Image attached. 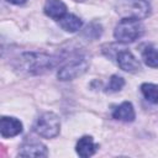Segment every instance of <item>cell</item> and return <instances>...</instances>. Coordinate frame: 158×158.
<instances>
[{"label":"cell","mask_w":158,"mask_h":158,"mask_svg":"<svg viewBox=\"0 0 158 158\" xmlns=\"http://www.w3.org/2000/svg\"><path fill=\"white\" fill-rule=\"evenodd\" d=\"M43 11L48 17L59 20L67 14V5L62 0H47Z\"/></svg>","instance_id":"11"},{"label":"cell","mask_w":158,"mask_h":158,"mask_svg":"<svg viewBox=\"0 0 158 158\" xmlns=\"http://www.w3.org/2000/svg\"><path fill=\"white\" fill-rule=\"evenodd\" d=\"M98 148L99 146L94 142L91 136H83L81 138H79V141L75 144V151L81 158L91 157Z\"/></svg>","instance_id":"10"},{"label":"cell","mask_w":158,"mask_h":158,"mask_svg":"<svg viewBox=\"0 0 158 158\" xmlns=\"http://www.w3.org/2000/svg\"><path fill=\"white\" fill-rule=\"evenodd\" d=\"M112 117L123 122H132L136 117L133 105L130 101H123L112 110Z\"/></svg>","instance_id":"9"},{"label":"cell","mask_w":158,"mask_h":158,"mask_svg":"<svg viewBox=\"0 0 158 158\" xmlns=\"http://www.w3.org/2000/svg\"><path fill=\"white\" fill-rule=\"evenodd\" d=\"M116 62L122 70L128 73H135L141 69L138 59L128 49H118L116 52Z\"/></svg>","instance_id":"6"},{"label":"cell","mask_w":158,"mask_h":158,"mask_svg":"<svg viewBox=\"0 0 158 158\" xmlns=\"http://www.w3.org/2000/svg\"><path fill=\"white\" fill-rule=\"evenodd\" d=\"M144 32V27L138 19L135 17H123L116 25L114 31V37L117 42L131 43L138 40Z\"/></svg>","instance_id":"2"},{"label":"cell","mask_w":158,"mask_h":158,"mask_svg":"<svg viewBox=\"0 0 158 158\" xmlns=\"http://www.w3.org/2000/svg\"><path fill=\"white\" fill-rule=\"evenodd\" d=\"M142 59L146 65L151 68H158V49L147 47L142 51Z\"/></svg>","instance_id":"14"},{"label":"cell","mask_w":158,"mask_h":158,"mask_svg":"<svg viewBox=\"0 0 158 158\" xmlns=\"http://www.w3.org/2000/svg\"><path fill=\"white\" fill-rule=\"evenodd\" d=\"M125 85V80L120 75H111V78L109 79V83L106 85V91L107 93H116V91H120Z\"/></svg>","instance_id":"15"},{"label":"cell","mask_w":158,"mask_h":158,"mask_svg":"<svg viewBox=\"0 0 158 158\" xmlns=\"http://www.w3.org/2000/svg\"><path fill=\"white\" fill-rule=\"evenodd\" d=\"M75 1H83V0H75Z\"/></svg>","instance_id":"18"},{"label":"cell","mask_w":158,"mask_h":158,"mask_svg":"<svg viewBox=\"0 0 158 158\" xmlns=\"http://www.w3.org/2000/svg\"><path fill=\"white\" fill-rule=\"evenodd\" d=\"M89 68V59L86 56L79 54L73 57L70 60L64 63L57 73V77L59 80H73L80 75H83Z\"/></svg>","instance_id":"3"},{"label":"cell","mask_w":158,"mask_h":158,"mask_svg":"<svg viewBox=\"0 0 158 158\" xmlns=\"http://www.w3.org/2000/svg\"><path fill=\"white\" fill-rule=\"evenodd\" d=\"M22 132V122L16 117L2 116L0 120V133L4 138H10Z\"/></svg>","instance_id":"8"},{"label":"cell","mask_w":158,"mask_h":158,"mask_svg":"<svg viewBox=\"0 0 158 158\" xmlns=\"http://www.w3.org/2000/svg\"><path fill=\"white\" fill-rule=\"evenodd\" d=\"M59 59L57 57L41 53V52H26L22 53L16 60V68L27 74H42L47 70H51Z\"/></svg>","instance_id":"1"},{"label":"cell","mask_w":158,"mask_h":158,"mask_svg":"<svg viewBox=\"0 0 158 158\" xmlns=\"http://www.w3.org/2000/svg\"><path fill=\"white\" fill-rule=\"evenodd\" d=\"M58 22L59 26L67 32H75L83 26V21L74 14H65L62 19L58 20Z\"/></svg>","instance_id":"12"},{"label":"cell","mask_w":158,"mask_h":158,"mask_svg":"<svg viewBox=\"0 0 158 158\" xmlns=\"http://www.w3.org/2000/svg\"><path fill=\"white\" fill-rule=\"evenodd\" d=\"M35 132L43 138H53L60 131L59 117L54 112H43L33 125Z\"/></svg>","instance_id":"4"},{"label":"cell","mask_w":158,"mask_h":158,"mask_svg":"<svg viewBox=\"0 0 158 158\" xmlns=\"http://www.w3.org/2000/svg\"><path fill=\"white\" fill-rule=\"evenodd\" d=\"M83 35H84L86 38L95 40V38L100 37V35H101V26H100L99 23L91 22L90 25H88V26H86V28L84 30Z\"/></svg>","instance_id":"16"},{"label":"cell","mask_w":158,"mask_h":158,"mask_svg":"<svg viewBox=\"0 0 158 158\" xmlns=\"http://www.w3.org/2000/svg\"><path fill=\"white\" fill-rule=\"evenodd\" d=\"M9 2H11V4H14V5H22V4H25L27 0H7Z\"/></svg>","instance_id":"17"},{"label":"cell","mask_w":158,"mask_h":158,"mask_svg":"<svg viewBox=\"0 0 158 158\" xmlns=\"http://www.w3.org/2000/svg\"><path fill=\"white\" fill-rule=\"evenodd\" d=\"M48 154L47 147L36 139H26L19 151V156L21 157H46Z\"/></svg>","instance_id":"7"},{"label":"cell","mask_w":158,"mask_h":158,"mask_svg":"<svg viewBox=\"0 0 158 158\" xmlns=\"http://www.w3.org/2000/svg\"><path fill=\"white\" fill-rule=\"evenodd\" d=\"M116 11L123 17L143 19L151 14V6L146 0H118Z\"/></svg>","instance_id":"5"},{"label":"cell","mask_w":158,"mask_h":158,"mask_svg":"<svg viewBox=\"0 0 158 158\" xmlns=\"http://www.w3.org/2000/svg\"><path fill=\"white\" fill-rule=\"evenodd\" d=\"M141 93L147 101L152 104H158V84L143 83L141 85Z\"/></svg>","instance_id":"13"}]
</instances>
